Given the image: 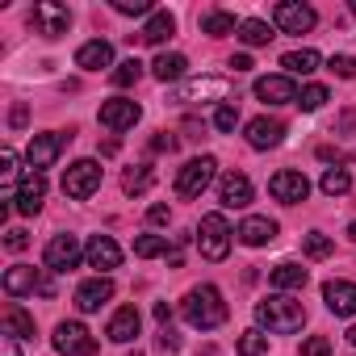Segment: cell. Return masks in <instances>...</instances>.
Wrapping results in <instances>:
<instances>
[{
    "mask_svg": "<svg viewBox=\"0 0 356 356\" xmlns=\"http://www.w3.org/2000/svg\"><path fill=\"white\" fill-rule=\"evenodd\" d=\"M181 314H185V323L197 327V331H214V327H222V323H227L222 289H218V285H197V289H189L185 302H181Z\"/></svg>",
    "mask_w": 356,
    "mask_h": 356,
    "instance_id": "6da1fadb",
    "label": "cell"
},
{
    "mask_svg": "<svg viewBox=\"0 0 356 356\" xmlns=\"http://www.w3.org/2000/svg\"><path fill=\"white\" fill-rule=\"evenodd\" d=\"M256 323H260L268 335H293V331H302V323H306V306L293 302V298H285V293H273V298L256 302Z\"/></svg>",
    "mask_w": 356,
    "mask_h": 356,
    "instance_id": "7a4b0ae2",
    "label": "cell"
},
{
    "mask_svg": "<svg viewBox=\"0 0 356 356\" xmlns=\"http://www.w3.org/2000/svg\"><path fill=\"white\" fill-rule=\"evenodd\" d=\"M214 172H218V159L214 155H197V159H189L181 172H176V193L181 197H202L206 189H210V181H214Z\"/></svg>",
    "mask_w": 356,
    "mask_h": 356,
    "instance_id": "3957f363",
    "label": "cell"
},
{
    "mask_svg": "<svg viewBox=\"0 0 356 356\" xmlns=\"http://www.w3.org/2000/svg\"><path fill=\"white\" fill-rule=\"evenodd\" d=\"M30 26L42 38H63L72 30V9L59 5V0H38V5L30 9Z\"/></svg>",
    "mask_w": 356,
    "mask_h": 356,
    "instance_id": "277c9868",
    "label": "cell"
},
{
    "mask_svg": "<svg viewBox=\"0 0 356 356\" xmlns=\"http://www.w3.org/2000/svg\"><path fill=\"white\" fill-rule=\"evenodd\" d=\"M97 189H101V163H97V159H76V163L63 172V193H67L72 202H88Z\"/></svg>",
    "mask_w": 356,
    "mask_h": 356,
    "instance_id": "5b68a950",
    "label": "cell"
},
{
    "mask_svg": "<svg viewBox=\"0 0 356 356\" xmlns=\"http://www.w3.org/2000/svg\"><path fill=\"white\" fill-rule=\"evenodd\" d=\"M197 248H202L206 260H227V252H231V227H227L222 214H206L197 222Z\"/></svg>",
    "mask_w": 356,
    "mask_h": 356,
    "instance_id": "8992f818",
    "label": "cell"
},
{
    "mask_svg": "<svg viewBox=\"0 0 356 356\" xmlns=\"http://www.w3.org/2000/svg\"><path fill=\"white\" fill-rule=\"evenodd\" d=\"M67 143H72V130H67V134H63V130L34 134V138H30V151H26V163H30V172H42V168H51Z\"/></svg>",
    "mask_w": 356,
    "mask_h": 356,
    "instance_id": "52a82bcc",
    "label": "cell"
},
{
    "mask_svg": "<svg viewBox=\"0 0 356 356\" xmlns=\"http://www.w3.org/2000/svg\"><path fill=\"white\" fill-rule=\"evenodd\" d=\"M318 22V13L310 5H298V0H281V5L273 9V26L281 34H310Z\"/></svg>",
    "mask_w": 356,
    "mask_h": 356,
    "instance_id": "ba28073f",
    "label": "cell"
},
{
    "mask_svg": "<svg viewBox=\"0 0 356 356\" xmlns=\"http://www.w3.org/2000/svg\"><path fill=\"white\" fill-rule=\"evenodd\" d=\"M51 343H55L63 356H97V343L88 339V327H84V323H76V318L59 323V327H55V335H51Z\"/></svg>",
    "mask_w": 356,
    "mask_h": 356,
    "instance_id": "9c48e42d",
    "label": "cell"
},
{
    "mask_svg": "<svg viewBox=\"0 0 356 356\" xmlns=\"http://www.w3.org/2000/svg\"><path fill=\"white\" fill-rule=\"evenodd\" d=\"M268 193H273L281 206H298V202L310 197V181H306L302 172H293V168H281V172H273Z\"/></svg>",
    "mask_w": 356,
    "mask_h": 356,
    "instance_id": "30bf717a",
    "label": "cell"
},
{
    "mask_svg": "<svg viewBox=\"0 0 356 356\" xmlns=\"http://www.w3.org/2000/svg\"><path fill=\"white\" fill-rule=\"evenodd\" d=\"M80 256H84V248H80L76 235H55V239L47 243V252H42V264H47L51 273H72V268L80 264Z\"/></svg>",
    "mask_w": 356,
    "mask_h": 356,
    "instance_id": "8fae6325",
    "label": "cell"
},
{
    "mask_svg": "<svg viewBox=\"0 0 356 356\" xmlns=\"http://www.w3.org/2000/svg\"><path fill=\"white\" fill-rule=\"evenodd\" d=\"M227 92H231V80L202 76V80H189V84L176 88V101H181V105H197V101H222Z\"/></svg>",
    "mask_w": 356,
    "mask_h": 356,
    "instance_id": "7c38bea8",
    "label": "cell"
},
{
    "mask_svg": "<svg viewBox=\"0 0 356 356\" xmlns=\"http://www.w3.org/2000/svg\"><path fill=\"white\" fill-rule=\"evenodd\" d=\"M101 126L105 130H113V134H122V130H134V122L143 118V109H138V101H126V97H113V101H105L101 105Z\"/></svg>",
    "mask_w": 356,
    "mask_h": 356,
    "instance_id": "4fadbf2b",
    "label": "cell"
},
{
    "mask_svg": "<svg viewBox=\"0 0 356 356\" xmlns=\"http://www.w3.org/2000/svg\"><path fill=\"white\" fill-rule=\"evenodd\" d=\"M42 202H47V176L42 172H26L17 193H13V210L17 214H38Z\"/></svg>",
    "mask_w": 356,
    "mask_h": 356,
    "instance_id": "5bb4252c",
    "label": "cell"
},
{
    "mask_svg": "<svg viewBox=\"0 0 356 356\" xmlns=\"http://www.w3.org/2000/svg\"><path fill=\"white\" fill-rule=\"evenodd\" d=\"M243 134H248V147L268 151V147H281V143H285V122L264 113V118H252V122L243 126Z\"/></svg>",
    "mask_w": 356,
    "mask_h": 356,
    "instance_id": "9a60e30c",
    "label": "cell"
},
{
    "mask_svg": "<svg viewBox=\"0 0 356 356\" xmlns=\"http://www.w3.org/2000/svg\"><path fill=\"white\" fill-rule=\"evenodd\" d=\"M84 260H88V268H97V277H105L109 268L122 264V248H118L109 235H92V239L84 243Z\"/></svg>",
    "mask_w": 356,
    "mask_h": 356,
    "instance_id": "2e32d148",
    "label": "cell"
},
{
    "mask_svg": "<svg viewBox=\"0 0 356 356\" xmlns=\"http://www.w3.org/2000/svg\"><path fill=\"white\" fill-rule=\"evenodd\" d=\"M298 84H293V76H260L256 80V97L264 101V105H298Z\"/></svg>",
    "mask_w": 356,
    "mask_h": 356,
    "instance_id": "e0dca14e",
    "label": "cell"
},
{
    "mask_svg": "<svg viewBox=\"0 0 356 356\" xmlns=\"http://www.w3.org/2000/svg\"><path fill=\"white\" fill-rule=\"evenodd\" d=\"M218 202L227 206V210H243V206H252V181L243 172H227L222 181H218Z\"/></svg>",
    "mask_w": 356,
    "mask_h": 356,
    "instance_id": "ac0fdd59",
    "label": "cell"
},
{
    "mask_svg": "<svg viewBox=\"0 0 356 356\" xmlns=\"http://www.w3.org/2000/svg\"><path fill=\"white\" fill-rule=\"evenodd\" d=\"M109 298H113V281H109V277H88V281L76 289V310L92 314V310H101Z\"/></svg>",
    "mask_w": 356,
    "mask_h": 356,
    "instance_id": "d6986e66",
    "label": "cell"
},
{
    "mask_svg": "<svg viewBox=\"0 0 356 356\" xmlns=\"http://www.w3.org/2000/svg\"><path fill=\"white\" fill-rule=\"evenodd\" d=\"M323 302H327L331 314L352 318V314H356V285H352V281H327V285H323Z\"/></svg>",
    "mask_w": 356,
    "mask_h": 356,
    "instance_id": "ffe728a7",
    "label": "cell"
},
{
    "mask_svg": "<svg viewBox=\"0 0 356 356\" xmlns=\"http://www.w3.org/2000/svg\"><path fill=\"white\" fill-rule=\"evenodd\" d=\"M138 327H143V314H138V306H122V310H113V318H109L105 335H109L113 343H130V339L138 335Z\"/></svg>",
    "mask_w": 356,
    "mask_h": 356,
    "instance_id": "44dd1931",
    "label": "cell"
},
{
    "mask_svg": "<svg viewBox=\"0 0 356 356\" xmlns=\"http://www.w3.org/2000/svg\"><path fill=\"white\" fill-rule=\"evenodd\" d=\"M239 243H248V248H264V243H273L277 239V222L273 218H260V214H252V218H243L239 222Z\"/></svg>",
    "mask_w": 356,
    "mask_h": 356,
    "instance_id": "7402d4cb",
    "label": "cell"
},
{
    "mask_svg": "<svg viewBox=\"0 0 356 356\" xmlns=\"http://www.w3.org/2000/svg\"><path fill=\"white\" fill-rule=\"evenodd\" d=\"M76 67H84V72L113 67V47H109L105 38H92V42H84V47L76 51Z\"/></svg>",
    "mask_w": 356,
    "mask_h": 356,
    "instance_id": "603a6c76",
    "label": "cell"
},
{
    "mask_svg": "<svg viewBox=\"0 0 356 356\" xmlns=\"http://www.w3.org/2000/svg\"><path fill=\"white\" fill-rule=\"evenodd\" d=\"M38 277L42 268H26V264H13L5 273V293L9 298H22V293H38Z\"/></svg>",
    "mask_w": 356,
    "mask_h": 356,
    "instance_id": "cb8c5ba5",
    "label": "cell"
},
{
    "mask_svg": "<svg viewBox=\"0 0 356 356\" xmlns=\"http://www.w3.org/2000/svg\"><path fill=\"white\" fill-rule=\"evenodd\" d=\"M172 34H176V17L163 9V13H151V17H147V26H143L138 38H143L147 47H159V42H168Z\"/></svg>",
    "mask_w": 356,
    "mask_h": 356,
    "instance_id": "d4e9b609",
    "label": "cell"
},
{
    "mask_svg": "<svg viewBox=\"0 0 356 356\" xmlns=\"http://www.w3.org/2000/svg\"><path fill=\"white\" fill-rule=\"evenodd\" d=\"M318 63H323V55H318V51H310V47L281 55V67H285V76H310V72H318Z\"/></svg>",
    "mask_w": 356,
    "mask_h": 356,
    "instance_id": "484cf974",
    "label": "cell"
},
{
    "mask_svg": "<svg viewBox=\"0 0 356 356\" xmlns=\"http://www.w3.org/2000/svg\"><path fill=\"white\" fill-rule=\"evenodd\" d=\"M306 277H310V273H306L298 260H281V264H273V273H268V281H273L277 289H302Z\"/></svg>",
    "mask_w": 356,
    "mask_h": 356,
    "instance_id": "4316f807",
    "label": "cell"
},
{
    "mask_svg": "<svg viewBox=\"0 0 356 356\" xmlns=\"http://www.w3.org/2000/svg\"><path fill=\"white\" fill-rule=\"evenodd\" d=\"M239 26H243V22H235V13H227V9H210V13L202 17V34H210V38L239 34Z\"/></svg>",
    "mask_w": 356,
    "mask_h": 356,
    "instance_id": "83f0119b",
    "label": "cell"
},
{
    "mask_svg": "<svg viewBox=\"0 0 356 356\" xmlns=\"http://www.w3.org/2000/svg\"><path fill=\"white\" fill-rule=\"evenodd\" d=\"M185 67H189V59L185 55H155V63H151V76L159 80V84H168V80H181L185 76Z\"/></svg>",
    "mask_w": 356,
    "mask_h": 356,
    "instance_id": "f1b7e54d",
    "label": "cell"
},
{
    "mask_svg": "<svg viewBox=\"0 0 356 356\" xmlns=\"http://www.w3.org/2000/svg\"><path fill=\"white\" fill-rule=\"evenodd\" d=\"M5 331L17 335V339H34V335H38V331H34V314H26L22 306H9V310H5Z\"/></svg>",
    "mask_w": 356,
    "mask_h": 356,
    "instance_id": "f546056e",
    "label": "cell"
},
{
    "mask_svg": "<svg viewBox=\"0 0 356 356\" xmlns=\"http://www.w3.org/2000/svg\"><path fill=\"white\" fill-rule=\"evenodd\" d=\"M318 189H323L327 197H343V193L352 189V172H348V168H327L323 181H318Z\"/></svg>",
    "mask_w": 356,
    "mask_h": 356,
    "instance_id": "4dcf8cb0",
    "label": "cell"
},
{
    "mask_svg": "<svg viewBox=\"0 0 356 356\" xmlns=\"http://www.w3.org/2000/svg\"><path fill=\"white\" fill-rule=\"evenodd\" d=\"M17 163H22V159H17V151H13V147L0 151V185L9 189V197H13V193H17V185H22V181H17V176H22V168H17Z\"/></svg>",
    "mask_w": 356,
    "mask_h": 356,
    "instance_id": "1f68e13d",
    "label": "cell"
},
{
    "mask_svg": "<svg viewBox=\"0 0 356 356\" xmlns=\"http://www.w3.org/2000/svg\"><path fill=\"white\" fill-rule=\"evenodd\" d=\"M239 38H243L248 47H268L277 34H273V26H268V22H260V17H248V22L239 26Z\"/></svg>",
    "mask_w": 356,
    "mask_h": 356,
    "instance_id": "d6a6232c",
    "label": "cell"
},
{
    "mask_svg": "<svg viewBox=\"0 0 356 356\" xmlns=\"http://www.w3.org/2000/svg\"><path fill=\"white\" fill-rule=\"evenodd\" d=\"M151 181H155L151 168H147V163H138V168H130V172L122 176V189H126L130 197H138V193H147V189H151Z\"/></svg>",
    "mask_w": 356,
    "mask_h": 356,
    "instance_id": "836d02e7",
    "label": "cell"
},
{
    "mask_svg": "<svg viewBox=\"0 0 356 356\" xmlns=\"http://www.w3.org/2000/svg\"><path fill=\"white\" fill-rule=\"evenodd\" d=\"M235 348H239V356H264V352H268V335H264L260 327H252V331H243V335H239V343H235Z\"/></svg>",
    "mask_w": 356,
    "mask_h": 356,
    "instance_id": "e575fe53",
    "label": "cell"
},
{
    "mask_svg": "<svg viewBox=\"0 0 356 356\" xmlns=\"http://www.w3.org/2000/svg\"><path fill=\"white\" fill-rule=\"evenodd\" d=\"M168 252V239L163 235H138L134 239V256L138 260H151V256H163Z\"/></svg>",
    "mask_w": 356,
    "mask_h": 356,
    "instance_id": "d590c367",
    "label": "cell"
},
{
    "mask_svg": "<svg viewBox=\"0 0 356 356\" xmlns=\"http://www.w3.org/2000/svg\"><path fill=\"white\" fill-rule=\"evenodd\" d=\"M302 248H306V256H310V260H327L335 243H331V239H327L323 231H310V235L302 239Z\"/></svg>",
    "mask_w": 356,
    "mask_h": 356,
    "instance_id": "8d00e7d4",
    "label": "cell"
},
{
    "mask_svg": "<svg viewBox=\"0 0 356 356\" xmlns=\"http://www.w3.org/2000/svg\"><path fill=\"white\" fill-rule=\"evenodd\" d=\"M138 76H143V63H138V59H126V63H118V67H113V84H118V88L138 84Z\"/></svg>",
    "mask_w": 356,
    "mask_h": 356,
    "instance_id": "74e56055",
    "label": "cell"
},
{
    "mask_svg": "<svg viewBox=\"0 0 356 356\" xmlns=\"http://www.w3.org/2000/svg\"><path fill=\"white\" fill-rule=\"evenodd\" d=\"M298 105H302L306 113H314V109H323V105H327V88H323V84H306V88L298 92Z\"/></svg>",
    "mask_w": 356,
    "mask_h": 356,
    "instance_id": "f35d334b",
    "label": "cell"
},
{
    "mask_svg": "<svg viewBox=\"0 0 356 356\" xmlns=\"http://www.w3.org/2000/svg\"><path fill=\"white\" fill-rule=\"evenodd\" d=\"M113 13H122V17H147L151 13V0H113Z\"/></svg>",
    "mask_w": 356,
    "mask_h": 356,
    "instance_id": "ab89813d",
    "label": "cell"
},
{
    "mask_svg": "<svg viewBox=\"0 0 356 356\" xmlns=\"http://www.w3.org/2000/svg\"><path fill=\"white\" fill-rule=\"evenodd\" d=\"M214 126H218L222 134H231V130L239 126V109H235V105H218V113H214Z\"/></svg>",
    "mask_w": 356,
    "mask_h": 356,
    "instance_id": "60d3db41",
    "label": "cell"
},
{
    "mask_svg": "<svg viewBox=\"0 0 356 356\" xmlns=\"http://www.w3.org/2000/svg\"><path fill=\"white\" fill-rule=\"evenodd\" d=\"M339 80H356V59L352 55H331V63H327Z\"/></svg>",
    "mask_w": 356,
    "mask_h": 356,
    "instance_id": "b9f144b4",
    "label": "cell"
},
{
    "mask_svg": "<svg viewBox=\"0 0 356 356\" xmlns=\"http://www.w3.org/2000/svg\"><path fill=\"white\" fill-rule=\"evenodd\" d=\"M302 356H331V339H327V335L306 339V343H302Z\"/></svg>",
    "mask_w": 356,
    "mask_h": 356,
    "instance_id": "7bdbcfd3",
    "label": "cell"
},
{
    "mask_svg": "<svg viewBox=\"0 0 356 356\" xmlns=\"http://www.w3.org/2000/svg\"><path fill=\"white\" fill-rule=\"evenodd\" d=\"M5 248H9V252H26V248H30L26 231H5Z\"/></svg>",
    "mask_w": 356,
    "mask_h": 356,
    "instance_id": "ee69618b",
    "label": "cell"
},
{
    "mask_svg": "<svg viewBox=\"0 0 356 356\" xmlns=\"http://www.w3.org/2000/svg\"><path fill=\"white\" fill-rule=\"evenodd\" d=\"M147 222H151V227H163V222H172V210H168V206H151V210H147Z\"/></svg>",
    "mask_w": 356,
    "mask_h": 356,
    "instance_id": "f6af8a7d",
    "label": "cell"
},
{
    "mask_svg": "<svg viewBox=\"0 0 356 356\" xmlns=\"http://www.w3.org/2000/svg\"><path fill=\"white\" fill-rule=\"evenodd\" d=\"M159 348H163V352H176V348H181V335H176L172 327H163V331H159Z\"/></svg>",
    "mask_w": 356,
    "mask_h": 356,
    "instance_id": "bcb514c9",
    "label": "cell"
},
{
    "mask_svg": "<svg viewBox=\"0 0 356 356\" xmlns=\"http://www.w3.org/2000/svg\"><path fill=\"white\" fill-rule=\"evenodd\" d=\"M0 356H22V352H17V335L0 331Z\"/></svg>",
    "mask_w": 356,
    "mask_h": 356,
    "instance_id": "7dc6e473",
    "label": "cell"
},
{
    "mask_svg": "<svg viewBox=\"0 0 356 356\" xmlns=\"http://www.w3.org/2000/svg\"><path fill=\"white\" fill-rule=\"evenodd\" d=\"M172 147H176V138H172V134H163V130L151 138V151H172Z\"/></svg>",
    "mask_w": 356,
    "mask_h": 356,
    "instance_id": "c3c4849f",
    "label": "cell"
},
{
    "mask_svg": "<svg viewBox=\"0 0 356 356\" xmlns=\"http://www.w3.org/2000/svg\"><path fill=\"white\" fill-rule=\"evenodd\" d=\"M231 67H235V72H252L256 63H252V55H231Z\"/></svg>",
    "mask_w": 356,
    "mask_h": 356,
    "instance_id": "681fc988",
    "label": "cell"
},
{
    "mask_svg": "<svg viewBox=\"0 0 356 356\" xmlns=\"http://www.w3.org/2000/svg\"><path fill=\"white\" fill-rule=\"evenodd\" d=\"M155 318L168 327V323H172V306H168V302H159V306H155Z\"/></svg>",
    "mask_w": 356,
    "mask_h": 356,
    "instance_id": "f907efd6",
    "label": "cell"
},
{
    "mask_svg": "<svg viewBox=\"0 0 356 356\" xmlns=\"http://www.w3.org/2000/svg\"><path fill=\"white\" fill-rule=\"evenodd\" d=\"M335 130H356V113H343V118H339V126H335Z\"/></svg>",
    "mask_w": 356,
    "mask_h": 356,
    "instance_id": "816d5d0a",
    "label": "cell"
},
{
    "mask_svg": "<svg viewBox=\"0 0 356 356\" xmlns=\"http://www.w3.org/2000/svg\"><path fill=\"white\" fill-rule=\"evenodd\" d=\"M348 343H356V323H352V327H348Z\"/></svg>",
    "mask_w": 356,
    "mask_h": 356,
    "instance_id": "f5cc1de1",
    "label": "cell"
},
{
    "mask_svg": "<svg viewBox=\"0 0 356 356\" xmlns=\"http://www.w3.org/2000/svg\"><path fill=\"white\" fill-rule=\"evenodd\" d=\"M348 235H352V243H356V222H352V227H348Z\"/></svg>",
    "mask_w": 356,
    "mask_h": 356,
    "instance_id": "db71d44e",
    "label": "cell"
},
{
    "mask_svg": "<svg viewBox=\"0 0 356 356\" xmlns=\"http://www.w3.org/2000/svg\"><path fill=\"white\" fill-rule=\"evenodd\" d=\"M352 13H356V0H352Z\"/></svg>",
    "mask_w": 356,
    "mask_h": 356,
    "instance_id": "11a10c76",
    "label": "cell"
}]
</instances>
